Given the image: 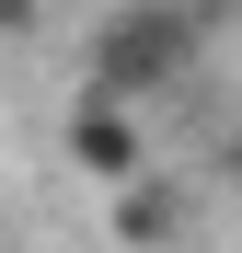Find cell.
Wrapping results in <instances>:
<instances>
[{
	"instance_id": "obj_3",
	"label": "cell",
	"mask_w": 242,
	"mask_h": 253,
	"mask_svg": "<svg viewBox=\"0 0 242 253\" xmlns=\"http://www.w3.org/2000/svg\"><path fill=\"white\" fill-rule=\"evenodd\" d=\"M104 242H115V253H173V242H185V184H161V173L115 184V196H104Z\"/></svg>"
},
{
	"instance_id": "obj_4",
	"label": "cell",
	"mask_w": 242,
	"mask_h": 253,
	"mask_svg": "<svg viewBox=\"0 0 242 253\" xmlns=\"http://www.w3.org/2000/svg\"><path fill=\"white\" fill-rule=\"evenodd\" d=\"M23 23H35V0H0V35H23Z\"/></svg>"
},
{
	"instance_id": "obj_1",
	"label": "cell",
	"mask_w": 242,
	"mask_h": 253,
	"mask_svg": "<svg viewBox=\"0 0 242 253\" xmlns=\"http://www.w3.org/2000/svg\"><path fill=\"white\" fill-rule=\"evenodd\" d=\"M185 58H196V12H185V0H115L104 35H93V81H104V92H127V104L173 92Z\"/></svg>"
},
{
	"instance_id": "obj_5",
	"label": "cell",
	"mask_w": 242,
	"mask_h": 253,
	"mask_svg": "<svg viewBox=\"0 0 242 253\" xmlns=\"http://www.w3.org/2000/svg\"><path fill=\"white\" fill-rule=\"evenodd\" d=\"M231 184H242V126H231Z\"/></svg>"
},
{
	"instance_id": "obj_2",
	"label": "cell",
	"mask_w": 242,
	"mask_h": 253,
	"mask_svg": "<svg viewBox=\"0 0 242 253\" xmlns=\"http://www.w3.org/2000/svg\"><path fill=\"white\" fill-rule=\"evenodd\" d=\"M58 150H69L104 196H115V184H139V173H150V104L104 92V81H81V104H69V126H58Z\"/></svg>"
}]
</instances>
